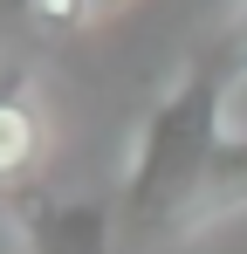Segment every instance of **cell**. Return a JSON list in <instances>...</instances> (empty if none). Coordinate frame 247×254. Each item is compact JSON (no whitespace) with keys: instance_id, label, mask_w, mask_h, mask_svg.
I'll return each mask as SVG.
<instances>
[{"instance_id":"1","label":"cell","mask_w":247,"mask_h":254,"mask_svg":"<svg viewBox=\"0 0 247 254\" xmlns=\"http://www.w3.org/2000/svg\"><path fill=\"white\" fill-rule=\"evenodd\" d=\"M227 89H234V69L227 55H192L185 76L151 103V117L137 124V144H130V165H124V227L130 234H172L185 227V206L199 199V179L227 137Z\"/></svg>"},{"instance_id":"2","label":"cell","mask_w":247,"mask_h":254,"mask_svg":"<svg viewBox=\"0 0 247 254\" xmlns=\"http://www.w3.org/2000/svg\"><path fill=\"white\" fill-rule=\"evenodd\" d=\"M0 213L14 220L28 254H110V213L96 199H55V192L28 186V192L0 199Z\"/></svg>"},{"instance_id":"3","label":"cell","mask_w":247,"mask_h":254,"mask_svg":"<svg viewBox=\"0 0 247 254\" xmlns=\"http://www.w3.org/2000/svg\"><path fill=\"white\" fill-rule=\"evenodd\" d=\"M41 151H48V124H41L35 96H28V69L0 62V199L41 186Z\"/></svg>"},{"instance_id":"4","label":"cell","mask_w":247,"mask_h":254,"mask_svg":"<svg viewBox=\"0 0 247 254\" xmlns=\"http://www.w3.org/2000/svg\"><path fill=\"white\" fill-rule=\"evenodd\" d=\"M234 213H247V137H220V151H213V165H206V179H199V199L185 206L179 241L220 227V220H234Z\"/></svg>"},{"instance_id":"5","label":"cell","mask_w":247,"mask_h":254,"mask_svg":"<svg viewBox=\"0 0 247 254\" xmlns=\"http://www.w3.org/2000/svg\"><path fill=\"white\" fill-rule=\"evenodd\" d=\"M220 55H227V69H234V83H247V7L234 14V28H227V42H220Z\"/></svg>"},{"instance_id":"6","label":"cell","mask_w":247,"mask_h":254,"mask_svg":"<svg viewBox=\"0 0 247 254\" xmlns=\"http://www.w3.org/2000/svg\"><path fill=\"white\" fill-rule=\"evenodd\" d=\"M0 28H35V0H0Z\"/></svg>"},{"instance_id":"7","label":"cell","mask_w":247,"mask_h":254,"mask_svg":"<svg viewBox=\"0 0 247 254\" xmlns=\"http://www.w3.org/2000/svg\"><path fill=\"white\" fill-rule=\"evenodd\" d=\"M82 7H89V14H110V7H117V0H82Z\"/></svg>"}]
</instances>
